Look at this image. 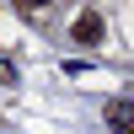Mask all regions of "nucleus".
<instances>
[{"label": "nucleus", "instance_id": "1", "mask_svg": "<svg viewBox=\"0 0 134 134\" xmlns=\"http://www.w3.org/2000/svg\"><path fill=\"white\" fill-rule=\"evenodd\" d=\"M102 32H107V21H102V11H97V5H86L81 16L70 21V38L81 43V48H97V43H102Z\"/></svg>", "mask_w": 134, "mask_h": 134}, {"label": "nucleus", "instance_id": "2", "mask_svg": "<svg viewBox=\"0 0 134 134\" xmlns=\"http://www.w3.org/2000/svg\"><path fill=\"white\" fill-rule=\"evenodd\" d=\"M107 129H113V134H134V102H129V97L107 107Z\"/></svg>", "mask_w": 134, "mask_h": 134}, {"label": "nucleus", "instance_id": "3", "mask_svg": "<svg viewBox=\"0 0 134 134\" xmlns=\"http://www.w3.org/2000/svg\"><path fill=\"white\" fill-rule=\"evenodd\" d=\"M0 86H16V64H11L5 54H0Z\"/></svg>", "mask_w": 134, "mask_h": 134}]
</instances>
